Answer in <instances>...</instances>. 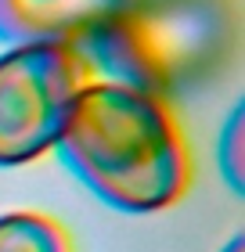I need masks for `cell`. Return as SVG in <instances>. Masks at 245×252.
Masks as SVG:
<instances>
[{
  "mask_svg": "<svg viewBox=\"0 0 245 252\" xmlns=\"http://www.w3.org/2000/svg\"><path fill=\"white\" fill-rule=\"evenodd\" d=\"M238 36L231 0H123L79 54L101 79L159 101L188 94L227 62Z\"/></svg>",
  "mask_w": 245,
  "mask_h": 252,
  "instance_id": "2",
  "label": "cell"
},
{
  "mask_svg": "<svg viewBox=\"0 0 245 252\" xmlns=\"http://www.w3.org/2000/svg\"><path fill=\"white\" fill-rule=\"evenodd\" d=\"M216 162H220V173H224L227 188L242 194V173H245V108L235 105V112L227 116L224 130L216 137Z\"/></svg>",
  "mask_w": 245,
  "mask_h": 252,
  "instance_id": "6",
  "label": "cell"
},
{
  "mask_svg": "<svg viewBox=\"0 0 245 252\" xmlns=\"http://www.w3.org/2000/svg\"><path fill=\"white\" fill-rule=\"evenodd\" d=\"M123 0H0V40L83 51Z\"/></svg>",
  "mask_w": 245,
  "mask_h": 252,
  "instance_id": "4",
  "label": "cell"
},
{
  "mask_svg": "<svg viewBox=\"0 0 245 252\" xmlns=\"http://www.w3.org/2000/svg\"><path fill=\"white\" fill-rule=\"evenodd\" d=\"M90 62L65 43H11L0 51V169L36 162L58 148Z\"/></svg>",
  "mask_w": 245,
  "mask_h": 252,
  "instance_id": "3",
  "label": "cell"
},
{
  "mask_svg": "<svg viewBox=\"0 0 245 252\" xmlns=\"http://www.w3.org/2000/svg\"><path fill=\"white\" fill-rule=\"evenodd\" d=\"M0 252H69V238L51 216L4 213L0 216Z\"/></svg>",
  "mask_w": 245,
  "mask_h": 252,
  "instance_id": "5",
  "label": "cell"
},
{
  "mask_svg": "<svg viewBox=\"0 0 245 252\" xmlns=\"http://www.w3.org/2000/svg\"><path fill=\"white\" fill-rule=\"evenodd\" d=\"M65 166L123 213H159L191 184L188 141L166 101L115 79L76 90L58 137Z\"/></svg>",
  "mask_w": 245,
  "mask_h": 252,
  "instance_id": "1",
  "label": "cell"
},
{
  "mask_svg": "<svg viewBox=\"0 0 245 252\" xmlns=\"http://www.w3.org/2000/svg\"><path fill=\"white\" fill-rule=\"evenodd\" d=\"M220 252H245V238H242V234H235V238H231V242L220 249Z\"/></svg>",
  "mask_w": 245,
  "mask_h": 252,
  "instance_id": "7",
  "label": "cell"
}]
</instances>
